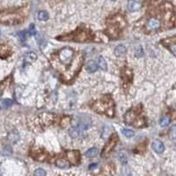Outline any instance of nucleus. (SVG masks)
I'll return each mask as SVG.
<instances>
[{
  "mask_svg": "<svg viewBox=\"0 0 176 176\" xmlns=\"http://www.w3.org/2000/svg\"><path fill=\"white\" fill-rule=\"evenodd\" d=\"M73 56V50L71 48H65L62 49L59 53V58L61 62L64 63H69L70 61L72 60Z\"/></svg>",
  "mask_w": 176,
  "mask_h": 176,
  "instance_id": "f257e3e1",
  "label": "nucleus"
},
{
  "mask_svg": "<svg viewBox=\"0 0 176 176\" xmlns=\"http://www.w3.org/2000/svg\"><path fill=\"white\" fill-rule=\"evenodd\" d=\"M92 120L89 116H82L81 118L79 119V122H78V126L77 128L79 129H82V130H86L89 128L91 127Z\"/></svg>",
  "mask_w": 176,
  "mask_h": 176,
  "instance_id": "f03ea898",
  "label": "nucleus"
},
{
  "mask_svg": "<svg viewBox=\"0 0 176 176\" xmlns=\"http://www.w3.org/2000/svg\"><path fill=\"white\" fill-rule=\"evenodd\" d=\"M117 140H118V137H117L116 135H114V136L111 137V139L108 141V143L107 144V145L105 146V148H104L103 152H102V156H103V157L108 156V154H109L111 151L114 149V147L116 146V143H117Z\"/></svg>",
  "mask_w": 176,
  "mask_h": 176,
  "instance_id": "7ed1b4c3",
  "label": "nucleus"
},
{
  "mask_svg": "<svg viewBox=\"0 0 176 176\" xmlns=\"http://www.w3.org/2000/svg\"><path fill=\"white\" fill-rule=\"evenodd\" d=\"M160 27V21L158 18H151L147 21V28L149 30L155 31Z\"/></svg>",
  "mask_w": 176,
  "mask_h": 176,
  "instance_id": "20e7f679",
  "label": "nucleus"
},
{
  "mask_svg": "<svg viewBox=\"0 0 176 176\" xmlns=\"http://www.w3.org/2000/svg\"><path fill=\"white\" fill-rule=\"evenodd\" d=\"M152 149L154 150V152H156L158 154H161L165 150L164 144L159 140H155L152 144Z\"/></svg>",
  "mask_w": 176,
  "mask_h": 176,
  "instance_id": "39448f33",
  "label": "nucleus"
},
{
  "mask_svg": "<svg viewBox=\"0 0 176 176\" xmlns=\"http://www.w3.org/2000/svg\"><path fill=\"white\" fill-rule=\"evenodd\" d=\"M142 6V3L140 1H136V0H131L128 2V9L130 12H137L138 11Z\"/></svg>",
  "mask_w": 176,
  "mask_h": 176,
  "instance_id": "423d86ee",
  "label": "nucleus"
},
{
  "mask_svg": "<svg viewBox=\"0 0 176 176\" xmlns=\"http://www.w3.org/2000/svg\"><path fill=\"white\" fill-rule=\"evenodd\" d=\"M68 158L71 161H72L73 163H77L79 160V152L77 151H72V152H68L67 154Z\"/></svg>",
  "mask_w": 176,
  "mask_h": 176,
  "instance_id": "0eeeda50",
  "label": "nucleus"
},
{
  "mask_svg": "<svg viewBox=\"0 0 176 176\" xmlns=\"http://www.w3.org/2000/svg\"><path fill=\"white\" fill-rule=\"evenodd\" d=\"M55 165H56L57 167L62 168V169H66V168H69V167H70V163H69L67 160L63 159V158L57 159L56 162H55Z\"/></svg>",
  "mask_w": 176,
  "mask_h": 176,
  "instance_id": "6e6552de",
  "label": "nucleus"
},
{
  "mask_svg": "<svg viewBox=\"0 0 176 176\" xmlns=\"http://www.w3.org/2000/svg\"><path fill=\"white\" fill-rule=\"evenodd\" d=\"M86 71L90 73L95 72L97 71V64H96V63L92 60L89 61L87 63V64H86Z\"/></svg>",
  "mask_w": 176,
  "mask_h": 176,
  "instance_id": "1a4fd4ad",
  "label": "nucleus"
},
{
  "mask_svg": "<svg viewBox=\"0 0 176 176\" xmlns=\"http://www.w3.org/2000/svg\"><path fill=\"white\" fill-rule=\"evenodd\" d=\"M125 52H126V49L123 45H118L115 49V55H117V56L123 55L125 54Z\"/></svg>",
  "mask_w": 176,
  "mask_h": 176,
  "instance_id": "9d476101",
  "label": "nucleus"
},
{
  "mask_svg": "<svg viewBox=\"0 0 176 176\" xmlns=\"http://www.w3.org/2000/svg\"><path fill=\"white\" fill-rule=\"evenodd\" d=\"M98 154V149L97 148H91L89 149L87 152H85V156L87 158H93Z\"/></svg>",
  "mask_w": 176,
  "mask_h": 176,
  "instance_id": "9b49d317",
  "label": "nucleus"
},
{
  "mask_svg": "<svg viewBox=\"0 0 176 176\" xmlns=\"http://www.w3.org/2000/svg\"><path fill=\"white\" fill-rule=\"evenodd\" d=\"M121 174L122 176H133L132 173L129 169V167L127 165H123L121 167Z\"/></svg>",
  "mask_w": 176,
  "mask_h": 176,
  "instance_id": "f8f14e48",
  "label": "nucleus"
},
{
  "mask_svg": "<svg viewBox=\"0 0 176 176\" xmlns=\"http://www.w3.org/2000/svg\"><path fill=\"white\" fill-rule=\"evenodd\" d=\"M99 66L100 68L101 69V70H103V71H106L107 70V68H108V65H107V62L106 60L104 59L102 56H100L99 57Z\"/></svg>",
  "mask_w": 176,
  "mask_h": 176,
  "instance_id": "ddd939ff",
  "label": "nucleus"
},
{
  "mask_svg": "<svg viewBox=\"0 0 176 176\" xmlns=\"http://www.w3.org/2000/svg\"><path fill=\"white\" fill-rule=\"evenodd\" d=\"M38 18H39L40 20H43V21L47 20V19L49 18L48 12H46V11H41V12L38 13Z\"/></svg>",
  "mask_w": 176,
  "mask_h": 176,
  "instance_id": "4468645a",
  "label": "nucleus"
},
{
  "mask_svg": "<svg viewBox=\"0 0 176 176\" xmlns=\"http://www.w3.org/2000/svg\"><path fill=\"white\" fill-rule=\"evenodd\" d=\"M37 58V55L35 53V52H30V53H28L27 55V57H26V59L27 62H29V63H33L34 61L36 60Z\"/></svg>",
  "mask_w": 176,
  "mask_h": 176,
  "instance_id": "2eb2a0df",
  "label": "nucleus"
},
{
  "mask_svg": "<svg viewBox=\"0 0 176 176\" xmlns=\"http://www.w3.org/2000/svg\"><path fill=\"white\" fill-rule=\"evenodd\" d=\"M169 123H170V119H169V117H167V116H164V117H162V118L160 119V121H159V124H160L162 127H166V126H167Z\"/></svg>",
  "mask_w": 176,
  "mask_h": 176,
  "instance_id": "dca6fc26",
  "label": "nucleus"
},
{
  "mask_svg": "<svg viewBox=\"0 0 176 176\" xmlns=\"http://www.w3.org/2000/svg\"><path fill=\"white\" fill-rule=\"evenodd\" d=\"M1 105H2V108H10L12 105V101L9 99H6V100H3L2 102H1Z\"/></svg>",
  "mask_w": 176,
  "mask_h": 176,
  "instance_id": "f3484780",
  "label": "nucleus"
},
{
  "mask_svg": "<svg viewBox=\"0 0 176 176\" xmlns=\"http://www.w3.org/2000/svg\"><path fill=\"white\" fill-rule=\"evenodd\" d=\"M69 133L71 135V137H77L78 136H79V129L78 128H72L70 130H69Z\"/></svg>",
  "mask_w": 176,
  "mask_h": 176,
  "instance_id": "a211bd4d",
  "label": "nucleus"
},
{
  "mask_svg": "<svg viewBox=\"0 0 176 176\" xmlns=\"http://www.w3.org/2000/svg\"><path fill=\"white\" fill-rule=\"evenodd\" d=\"M121 133L123 134L126 137H132L134 136V132L130 129H121Z\"/></svg>",
  "mask_w": 176,
  "mask_h": 176,
  "instance_id": "6ab92c4d",
  "label": "nucleus"
},
{
  "mask_svg": "<svg viewBox=\"0 0 176 176\" xmlns=\"http://www.w3.org/2000/svg\"><path fill=\"white\" fill-rule=\"evenodd\" d=\"M34 174H35V176H46V172L42 168H38L35 171Z\"/></svg>",
  "mask_w": 176,
  "mask_h": 176,
  "instance_id": "aec40b11",
  "label": "nucleus"
},
{
  "mask_svg": "<svg viewBox=\"0 0 176 176\" xmlns=\"http://www.w3.org/2000/svg\"><path fill=\"white\" fill-rule=\"evenodd\" d=\"M135 55L137 57H141L144 55V50L142 49V47H138L136 49V51H135Z\"/></svg>",
  "mask_w": 176,
  "mask_h": 176,
  "instance_id": "412c9836",
  "label": "nucleus"
},
{
  "mask_svg": "<svg viewBox=\"0 0 176 176\" xmlns=\"http://www.w3.org/2000/svg\"><path fill=\"white\" fill-rule=\"evenodd\" d=\"M170 137L172 138H176V125L173 126L170 129Z\"/></svg>",
  "mask_w": 176,
  "mask_h": 176,
  "instance_id": "4be33fe9",
  "label": "nucleus"
},
{
  "mask_svg": "<svg viewBox=\"0 0 176 176\" xmlns=\"http://www.w3.org/2000/svg\"><path fill=\"white\" fill-rule=\"evenodd\" d=\"M28 32L30 33L32 35H35V34H36V29H35V26L34 24H31L29 26V30Z\"/></svg>",
  "mask_w": 176,
  "mask_h": 176,
  "instance_id": "5701e85b",
  "label": "nucleus"
},
{
  "mask_svg": "<svg viewBox=\"0 0 176 176\" xmlns=\"http://www.w3.org/2000/svg\"><path fill=\"white\" fill-rule=\"evenodd\" d=\"M169 49L172 51V53L176 56V43H171V44H169Z\"/></svg>",
  "mask_w": 176,
  "mask_h": 176,
  "instance_id": "b1692460",
  "label": "nucleus"
},
{
  "mask_svg": "<svg viewBox=\"0 0 176 176\" xmlns=\"http://www.w3.org/2000/svg\"><path fill=\"white\" fill-rule=\"evenodd\" d=\"M18 37H19L20 41L24 42L25 40H26V38H27V35H26V32H25V31H22V32H20V33L18 34Z\"/></svg>",
  "mask_w": 176,
  "mask_h": 176,
  "instance_id": "393cba45",
  "label": "nucleus"
},
{
  "mask_svg": "<svg viewBox=\"0 0 176 176\" xmlns=\"http://www.w3.org/2000/svg\"><path fill=\"white\" fill-rule=\"evenodd\" d=\"M96 166H97V164L93 163V164H91L90 166H89V168H90V169H94Z\"/></svg>",
  "mask_w": 176,
  "mask_h": 176,
  "instance_id": "a878e982",
  "label": "nucleus"
}]
</instances>
